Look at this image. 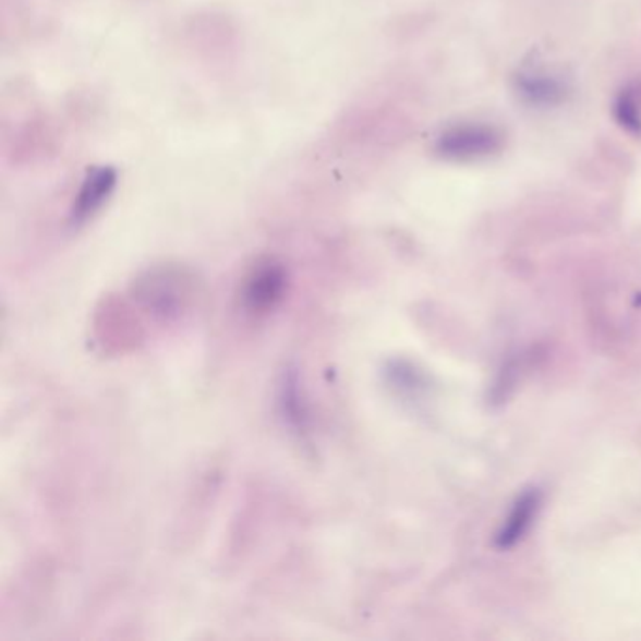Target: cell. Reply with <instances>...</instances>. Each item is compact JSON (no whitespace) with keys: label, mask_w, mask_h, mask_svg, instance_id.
<instances>
[{"label":"cell","mask_w":641,"mask_h":641,"mask_svg":"<svg viewBox=\"0 0 641 641\" xmlns=\"http://www.w3.org/2000/svg\"><path fill=\"white\" fill-rule=\"evenodd\" d=\"M519 90L534 104H555L565 93L560 83L547 75H521Z\"/></svg>","instance_id":"7"},{"label":"cell","mask_w":641,"mask_h":641,"mask_svg":"<svg viewBox=\"0 0 641 641\" xmlns=\"http://www.w3.org/2000/svg\"><path fill=\"white\" fill-rule=\"evenodd\" d=\"M540 508V495L536 492H527L518 498L512 512L505 521V525L497 534L498 547H512L519 540L525 536L531 529L532 521L536 518Z\"/></svg>","instance_id":"5"},{"label":"cell","mask_w":641,"mask_h":641,"mask_svg":"<svg viewBox=\"0 0 641 641\" xmlns=\"http://www.w3.org/2000/svg\"><path fill=\"white\" fill-rule=\"evenodd\" d=\"M179 277L181 275L171 271V269H162V271L149 274L147 279L142 280L144 298L147 305L153 309V313L170 318L173 314L179 313V305L183 307L184 288L186 287H184V282L181 287L176 285Z\"/></svg>","instance_id":"4"},{"label":"cell","mask_w":641,"mask_h":641,"mask_svg":"<svg viewBox=\"0 0 641 641\" xmlns=\"http://www.w3.org/2000/svg\"><path fill=\"white\" fill-rule=\"evenodd\" d=\"M503 147V134L485 124H461L438 137V155L450 160H476L495 155Z\"/></svg>","instance_id":"1"},{"label":"cell","mask_w":641,"mask_h":641,"mask_svg":"<svg viewBox=\"0 0 641 641\" xmlns=\"http://www.w3.org/2000/svg\"><path fill=\"white\" fill-rule=\"evenodd\" d=\"M287 269L274 262H259L254 266L253 271L246 275L245 285H243V307L251 314L262 316V314L271 313L279 305L285 293H287Z\"/></svg>","instance_id":"2"},{"label":"cell","mask_w":641,"mask_h":641,"mask_svg":"<svg viewBox=\"0 0 641 641\" xmlns=\"http://www.w3.org/2000/svg\"><path fill=\"white\" fill-rule=\"evenodd\" d=\"M117 171L111 166H98L87 171L72 205V220L83 222L102 207L116 191Z\"/></svg>","instance_id":"3"},{"label":"cell","mask_w":641,"mask_h":641,"mask_svg":"<svg viewBox=\"0 0 641 641\" xmlns=\"http://www.w3.org/2000/svg\"><path fill=\"white\" fill-rule=\"evenodd\" d=\"M615 113L622 126L632 132H641V106L632 93H622L619 102L615 106Z\"/></svg>","instance_id":"8"},{"label":"cell","mask_w":641,"mask_h":641,"mask_svg":"<svg viewBox=\"0 0 641 641\" xmlns=\"http://www.w3.org/2000/svg\"><path fill=\"white\" fill-rule=\"evenodd\" d=\"M280 410L285 414L288 425L295 431L305 430L307 425V409L301 399L298 375L288 371L285 380L280 384Z\"/></svg>","instance_id":"6"}]
</instances>
